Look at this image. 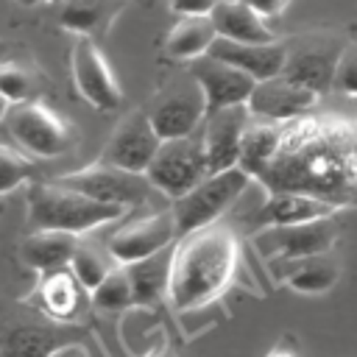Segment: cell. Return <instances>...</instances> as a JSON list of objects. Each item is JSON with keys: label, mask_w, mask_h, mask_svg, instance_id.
<instances>
[{"label": "cell", "mask_w": 357, "mask_h": 357, "mask_svg": "<svg viewBox=\"0 0 357 357\" xmlns=\"http://www.w3.org/2000/svg\"><path fill=\"white\" fill-rule=\"evenodd\" d=\"M257 181L265 192L293 190L337 209L357 206V126L312 112L287 120L279 151Z\"/></svg>", "instance_id": "cell-1"}, {"label": "cell", "mask_w": 357, "mask_h": 357, "mask_svg": "<svg viewBox=\"0 0 357 357\" xmlns=\"http://www.w3.org/2000/svg\"><path fill=\"white\" fill-rule=\"evenodd\" d=\"M240 259L237 237L223 223L201 226L176 237L170 248L167 298L178 312L212 304L231 282Z\"/></svg>", "instance_id": "cell-2"}, {"label": "cell", "mask_w": 357, "mask_h": 357, "mask_svg": "<svg viewBox=\"0 0 357 357\" xmlns=\"http://www.w3.org/2000/svg\"><path fill=\"white\" fill-rule=\"evenodd\" d=\"M128 209L95 201L61 181H31L28 184V223L33 229H59L86 234L98 226L114 223Z\"/></svg>", "instance_id": "cell-3"}, {"label": "cell", "mask_w": 357, "mask_h": 357, "mask_svg": "<svg viewBox=\"0 0 357 357\" xmlns=\"http://www.w3.org/2000/svg\"><path fill=\"white\" fill-rule=\"evenodd\" d=\"M0 131L28 156L36 159H56L75 148L78 131L75 126L50 109L42 98H31L22 103H8Z\"/></svg>", "instance_id": "cell-4"}, {"label": "cell", "mask_w": 357, "mask_h": 357, "mask_svg": "<svg viewBox=\"0 0 357 357\" xmlns=\"http://www.w3.org/2000/svg\"><path fill=\"white\" fill-rule=\"evenodd\" d=\"M251 181L254 178L240 165H231L226 170L206 173L187 192H181L178 198H173L170 215H173V223H176V237L190 234V231H195L201 226L218 223L220 215L229 206H234V201L248 190Z\"/></svg>", "instance_id": "cell-5"}, {"label": "cell", "mask_w": 357, "mask_h": 357, "mask_svg": "<svg viewBox=\"0 0 357 357\" xmlns=\"http://www.w3.org/2000/svg\"><path fill=\"white\" fill-rule=\"evenodd\" d=\"M340 237V223L337 212L304 223H271L262 226L259 231L251 234V243L257 254L271 262V259H296V257H310L321 251H332V245Z\"/></svg>", "instance_id": "cell-6"}, {"label": "cell", "mask_w": 357, "mask_h": 357, "mask_svg": "<svg viewBox=\"0 0 357 357\" xmlns=\"http://www.w3.org/2000/svg\"><path fill=\"white\" fill-rule=\"evenodd\" d=\"M209 170H206V159H204L198 134L162 139L153 159L145 167V178L151 181V187L159 190L162 195H167L170 201L178 198L181 192H187Z\"/></svg>", "instance_id": "cell-7"}, {"label": "cell", "mask_w": 357, "mask_h": 357, "mask_svg": "<svg viewBox=\"0 0 357 357\" xmlns=\"http://www.w3.org/2000/svg\"><path fill=\"white\" fill-rule=\"evenodd\" d=\"M56 181H61V184H67V187H73V190L95 198V201L114 204V206H123V209H134V206L145 204L153 192L145 173L123 170V167L109 165L103 159H98L86 167L70 170V173L59 176Z\"/></svg>", "instance_id": "cell-8"}, {"label": "cell", "mask_w": 357, "mask_h": 357, "mask_svg": "<svg viewBox=\"0 0 357 357\" xmlns=\"http://www.w3.org/2000/svg\"><path fill=\"white\" fill-rule=\"evenodd\" d=\"M73 340L67 324L47 318L42 310L0 312V357H47L61 343Z\"/></svg>", "instance_id": "cell-9"}, {"label": "cell", "mask_w": 357, "mask_h": 357, "mask_svg": "<svg viewBox=\"0 0 357 357\" xmlns=\"http://www.w3.org/2000/svg\"><path fill=\"white\" fill-rule=\"evenodd\" d=\"M70 70H73V84L78 95L98 112H114L123 103L120 81L95 39H86V36L75 39L70 53Z\"/></svg>", "instance_id": "cell-10"}, {"label": "cell", "mask_w": 357, "mask_h": 357, "mask_svg": "<svg viewBox=\"0 0 357 357\" xmlns=\"http://www.w3.org/2000/svg\"><path fill=\"white\" fill-rule=\"evenodd\" d=\"M204 114H206L204 92L190 73L184 78L173 81L167 89H162L159 98L153 100V106L148 109V120L162 139L195 134Z\"/></svg>", "instance_id": "cell-11"}, {"label": "cell", "mask_w": 357, "mask_h": 357, "mask_svg": "<svg viewBox=\"0 0 357 357\" xmlns=\"http://www.w3.org/2000/svg\"><path fill=\"white\" fill-rule=\"evenodd\" d=\"M337 56H340V50L335 47L332 36H321V33L298 36L287 45L282 75L307 86V89H312V92H318V95H324V92L332 89V73H335Z\"/></svg>", "instance_id": "cell-12"}, {"label": "cell", "mask_w": 357, "mask_h": 357, "mask_svg": "<svg viewBox=\"0 0 357 357\" xmlns=\"http://www.w3.org/2000/svg\"><path fill=\"white\" fill-rule=\"evenodd\" d=\"M251 120V112L245 109V103H234V106H223L215 112H206L201 120V148H204V159H206V170H226L231 165H237L240 156V139L243 131Z\"/></svg>", "instance_id": "cell-13"}, {"label": "cell", "mask_w": 357, "mask_h": 357, "mask_svg": "<svg viewBox=\"0 0 357 357\" xmlns=\"http://www.w3.org/2000/svg\"><path fill=\"white\" fill-rule=\"evenodd\" d=\"M173 243H176V223H173L170 209H162V212L137 218L131 223H123L109 237L106 251L112 254V259L117 265H128V262L145 259Z\"/></svg>", "instance_id": "cell-14"}, {"label": "cell", "mask_w": 357, "mask_h": 357, "mask_svg": "<svg viewBox=\"0 0 357 357\" xmlns=\"http://www.w3.org/2000/svg\"><path fill=\"white\" fill-rule=\"evenodd\" d=\"M318 92L279 75L254 81V89L245 100V109L251 112V117H262V120H276V123H287L293 117L310 114L318 106Z\"/></svg>", "instance_id": "cell-15"}, {"label": "cell", "mask_w": 357, "mask_h": 357, "mask_svg": "<svg viewBox=\"0 0 357 357\" xmlns=\"http://www.w3.org/2000/svg\"><path fill=\"white\" fill-rule=\"evenodd\" d=\"M159 142H162V137L153 131V126L148 120V112L134 109L131 114H126L117 123V128L112 131L100 159L109 162V165H117L123 170L145 173V167L153 159Z\"/></svg>", "instance_id": "cell-16"}, {"label": "cell", "mask_w": 357, "mask_h": 357, "mask_svg": "<svg viewBox=\"0 0 357 357\" xmlns=\"http://www.w3.org/2000/svg\"><path fill=\"white\" fill-rule=\"evenodd\" d=\"M190 75L198 81L201 92H204V106L206 112L223 109V106H234V103H245L251 89H254V78L245 75L243 70L204 53L198 59L190 61Z\"/></svg>", "instance_id": "cell-17"}, {"label": "cell", "mask_w": 357, "mask_h": 357, "mask_svg": "<svg viewBox=\"0 0 357 357\" xmlns=\"http://www.w3.org/2000/svg\"><path fill=\"white\" fill-rule=\"evenodd\" d=\"M209 56L243 70L245 75H251L254 81L279 75L284 67V56H287V45L273 39V42H231L223 36H215V42L206 50Z\"/></svg>", "instance_id": "cell-18"}, {"label": "cell", "mask_w": 357, "mask_h": 357, "mask_svg": "<svg viewBox=\"0 0 357 357\" xmlns=\"http://www.w3.org/2000/svg\"><path fill=\"white\" fill-rule=\"evenodd\" d=\"M268 268H271L276 282L287 284L290 290L307 293V296L326 293L340 279V262H337V257L332 251L296 257V259H271Z\"/></svg>", "instance_id": "cell-19"}, {"label": "cell", "mask_w": 357, "mask_h": 357, "mask_svg": "<svg viewBox=\"0 0 357 357\" xmlns=\"http://www.w3.org/2000/svg\"><path fill=\"white\" fill-rule=\"evenodd\" d=\"M123 6L126 0H61L59 25L75 36H86L98 42L112 31Z\"/></svg>", "instance_id": "cell-20"}, {"label": "cell", "mask_w": 357, "mask_h": 357, "mask_svg": "<svg viewBox=\"0 0 357 357\" xmlns=\"http://www.w3.org/2000/svg\"><path fill=\"white\" fill-rule=\"evenodd\" d=\"M78 240H81V234H73V231L33 229L20 245V259H22V265L33 268L36 273L59 271V268H67Z\"/></svg>", "instance_id": "cell-21"}, {"label": "cell", "mask_w": 357, "mask_h": 357, "mask_svg": "<svg viewBox=\"0 0 357 357\" xmlns=\"http://www.w3.org/2000/svg\"><path fill=\"white\" fill-rule=\"evenodd\" d=\"M340 212L337 206L307 195V192H293V190H276L268 192V198L262 201V206L257 209V223L271 226V223H304V220H315V218H326Z\"/></svg>", "instance_id": "cell-22"}, {"label": "cell", "mask_w": 357, "mask_h": 357, "mask_svg": "<svg viewBox=\"0 0 357 357\" xmlns=\"http://www.w3.org/2000/svg\"><path fill=\"white\" fill-rule=\"evenodd\" d=\"M209 20L215 25V33L231 42H273V31L268 28V20H262L248 3L243 0H218L209 11Z\"/></svg>", "instance_id": "cell-23"}, {"label": "cell", "mask_w": 357, "mask_h": 357, "mask_svg": "<svg viewBox=\"0 0 357 357\" xmlns=\"http://www.w3.org/2000/svg\"><path fill=\"white\" fill-rule=\"evenodd\" d=\"M282 134H284V123H276V120H262V117H251L245 131H243V139H240V156H237V165L257 181V176L268 167V162L276 156L279 151V142H282Z\"/></svg>", "instance_id": "cell-24"}, {"label": "cell", "mask_w": 357, "mask_h": 357, "mask_svg": "<svg viewBox=\"0 0 357 357\" xmlns=\"http://www.w3.org/2000/svg\"><path fill=\"white\" fill-rule=\"evenodd\" d=\"M36 290H39V310L47 318H53L59 324L75 321V315L81 310V293H84V287L70 273V268H59V271L42 273V282H39Z\"/></svg>", "instance_id": "cell-25"}, {"label": "cell", "mask_w": 357, "mask_h": 357, "mask_svg": "<svg viewBox=\"0 0 357 357\" xmlns=\"http://www.w3.org/2000/svg\"><path fill=\"white\" fill-rule=\"evenodd\" d=\"M170 248H162L145 259L128 262V282H131V296L134 307H156L167 296V276H170Z\"/></svg>", "instance_id": "cell-26"}, {"label": "cell", "mask_w": 357, "mask_h": 357, "mask_svg": "<svg viewBox=\"0 0 357 357\" xmlns=\"http://www.w3.org/2000/svg\"><path fill=\"white\" fill-rule=\"evenodd\" d=\"M215 36L218 33H215V25H212L209 14H187L165 36V50H167L170 59L192 61V59H198L209 50Z\"/></svg>", "instance_id": "cell-27"}, {"label": "cell", "mask_w": 357, "mask_h": 357, "mask_svg": "<svg viewBox=\"0 0 357 357\" xmlns=\"http://www.w3.org/2000/svg\"><path fill=\"white\" fill-rule=\"evenodd\" d=\"M114 265L117 262L112 259L109 251H100L95 243H86V240H78V245H75V251H73V257L67 262L70 273L78 279V284L84 287V293H89Z\"/></svg>", "instance_id": "cell-28"}, {"label": "cell", "mask_w": 357, "mask_h": 357, "mask_svg": "<svg viewBox=\"0 0 357 357\" xmlns=\"http://www.w3.org/2000/svg\"><path fill=\"white\" fill-rule=\"evenodd\" d=\"M89 298L95 304V310L100 312H123L134 307V296H131V282H128V271L126 265H114L92 290Z\"/></svg>", "instance_id": "cell-29"}, {"label": "cell", "mask_w": 357, "mask_h": 357, "mask_svg": "<svg viewBox=\"0 0 357 357\" xmlns=\"http://www.w3.org/2000/svg\"><path fill=\"white\" fill-rule=\"evenodd\" d=\"M39 73L22 61H0V95L8 103L39 98Z\"/></svg>", "instance_id": "cell-30"}, {"label": "cell", "mask_w": 357, "mask_h": 357, "mask_svg": "<svg viewBox=\"0 0 357 357\" xmlns=\"http://www.w3.org/2000/svg\"><path fill=\"white\" fill-rule=\"evenodd\" d=\"M33 178V159L20 148L0 142V195L28 184Z\"/></svg>", "instance_id": "cell-31"}, {"label": "cell", "mask_w": 357, "mask_h": 357, "mask_svg": "<svg viewBox=\"0 0 357 357\" xmlns=\"http://www.w3.org/2000/svg\"><path fill=\"white\" fill-rule=\"evenodd\" d=\"M332 89L357 98V45H349L340 50L332 73Z\"/></svg>", "instance_id": "cell-32"}, {"label": "cell", "mask_w": 357, "mask_h": 357, "mask_svg": "<svg viewBox=\"0 0 357 357\" xmlns=\"http://www.w3.org/2000/svg\"><path fill=\"white\" fill-rule=\"evenodd\" d=\"M218 0H167V6L178 14V17H187V14H209L215 8Z\"/></svg>", "instance_id": "cell-33"}, {"label": "cell", "mask_w": 357, "mask_h": 357, "mask_svg": "<svg viewBox=\"0 0 357 357\" xmlns=\"http://www.w3.org/2000/svg\"><path fill=\"white\" fill-rule=\"evenodd\" d=\"M243 3H248L262 20H271V17H279L287 6H290V0H243Z\"/></svg>", "instance_id": "cell-34"}, {"label": "cell", "mask_w": 357, "mask_h": 357, "mask_svg": "<svg viewBox=\"0 0 357 357\" xmlns=\"http://www.w3.org/2000/svg\"><path fill=\"white\" fill-rule=\"evenodd\" d=\"M145 357H176V354H173L170 346H159V349H151Z\"/></svg>", "instance_id": "cell-35"}, {"label": "cell", "mask_w": 357, "mask_h": 357, "mask_svg": "<svg viewBox=\"0 0 357 357\" xmlns=\"http://www.w3.org/2000/svg\"><path fill=\"white\" fill-rule=\"evenodd\" d=\"M17 6H22V8H31V6H39V3H50V0H14Z\"/></svg>", "instance_id": "cell-36"}, {"label": "cell", "mask_w": 357, "mask_h": 357, "mask_svg": "<svg viewBox=\"0 0 357 357\" xmlns=\"http://www.w3.org/2000/svg\"><path fill=\"white\" fill-rule=\"evenodd\" d=\"M6 109H8V100L0 95V120H3V114H6Z\"/></svg>", "instance_id": "cell-37"}, {"label": "cell", "mask_w": 357, "mask_h": 357, "mask_svg": "<svg viewBox=\"0 0 357 357\" xmlns=\"http://www.w3.org/2000/svg\"><path fill=\"white\" fill-rule=\"evenodd\" d=\"M268 357H293V354H290V351H271Z\"/></svg>", "instance_id": "cell-38"}, {"label": "cell", "mask_w": 357, "mask_h": 357, "mask_svg": "<svg viewBox=\"0 0 357 357\" xmlns=\"http://www.w3.org/2000/svg\"><path fill=\"white\" fill-rule=\"evenodd\" d=\"M6 50H8V42H6V39H0V59H3V53H6Z\"/></svg>", "instance_id": "cell-39"}, {"label": "cell", "mask_w": 357, "mask_h": 357, "mask_svg": "<svg viewBox=\"0 0 357 357\" xmlns=\"http://www.w3.org/2000/svg\"><path fill=\"white\" fill-rule=\"evenodd\" d=\"M50 3H61V0H50Z\"/></svg>", "instance_id": "cell-40"}]
</instances>
